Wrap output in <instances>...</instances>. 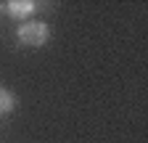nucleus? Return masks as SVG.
<instances>
[{
	"instance_id": "3",
	"label": "nucleus",
	"mask_w": 148,
	"mask_h": 143,
	"mask_svg": "<svg viewBox=\"0 0 148 143\" xmlns=\"http://www.w3.org/2000/svg\"><path fill=\"white\" fill-rule=\"evenodd\" d=\"M13 106H16L13 93L8 90V87H0V114H8V111H13Z\"/></svg>"
},
{
	"instance_id": "4",
	"label": "nucleus",
	"mask_w": 148,
	"mask_h": 143,
	"mask_svg": "<svg viewBox=\"0 0 148 143\" xmlns=\"http://www.w3.org/2000/svg\"><path fill=\"white\" fill-rule=\"evenodd\" d=\"M0 11H5V3H0Z\"/></svg>"
},
{
	"instance_id": "2",
	"label": "nucleus",
	"mask_w": 148,
	"mask_h": 143,
	"mask_svg": "<svg viewBox=\"0 0 148 143\" xmlns=\"http://www.w3.org/2000/svg\"><path fill=\"white\" fill-rule=\"evenodd\" d=\"M34 3L32 0H11V3H5V11L8 16H13V19H27V16L34 13Z\"/></svg>"
},
{
	"instance_id": "1",
	"label": "nucleus",
	"mask_w": 148,
	"mask_h": 143,
	"mask_svg": "<svg viewBox=\"0 0 148 143\" xmlns=\"http://www.w3.org/2000/svg\"><path fill=\"white\" fill-rule=\"evenodd\" d=\"M18 40H21V45L40 48V45H45L50 40V27L45 21H27L18 29Z\"/></svg>"
}]
</instances>
